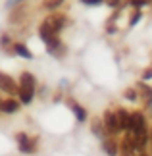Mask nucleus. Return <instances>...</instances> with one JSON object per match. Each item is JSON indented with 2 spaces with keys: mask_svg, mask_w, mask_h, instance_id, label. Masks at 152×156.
Here are the masks:
<instances>
[{
  "mask_svg": "<svg viewBox=\"0 0 152 156\" xmlns=\"http://www.w3.org/2000/svg\"><path fill=\"white\" fill-rule=\"evenodd\" d=\"M35 87H37L35 75L29 73V71H23V73L19 75V85H17V94H19V100L23 104H31L33 102Z\"/></svg>",
  "mask_w": 152,
  "mask_h": 156,
  "instance_id": "nucleus-1",
  "label": "nucleus"
},
{
  "mask_svg": "<svg viewBox=\"0 0 152 156\" xmlns=\"http://www.w3.org/2000/svg\"><path fill=\"white\" fill-rule=\"evenodd\" d=\"M102 123H104L106 135H118V133H121L119 123H118V118H115V110H104Z\"/></svg>",
  "mask_w": 152,
  "mask_h": 156,
  "instance_id": "nucleus-2",
  "label": "nucleus"
},
{
  "mask_svg": "<svg viewBox=\"0 0 152 156\" xmlns=\"http://www.w3.org/2000/svg\"><path fill=\"white\" fill-rule=\"evenodd\" d=\"M16 143H17V148H19L23 154H31V152H35V148H37V141H35L33 137H29L27 133H17Z\"/></svg>",
  "mask_w": 152,
  "mask_h": 156,
  "instance_id": "nucleus-3",
  "label": "nucleus"
},
{
  "mask_svg": "<svg viewBox=\"0 0 152 156\" xmlns=\"http://www.w3.org/2000/svg\"><path fill=\"white\" fill-rule=\"evenodd\" d=\"M102 151L108 156H118L119 154V141L114 139V135H104L102 137Z\"/></svg>",
  "mask_w": 152,
  "mask_h": 156,
  "instance_id": "nucleus-4",
  "label": "nucleus"
},
{
  "mask_svg": "<svg viewBox=\"0 0 152 156\" xmlns=\"http://www.w3.org/2000/svg\"><path fill=\"white\" fill-rule=\"evenodd\" d=\"M65 20H68V17L62 16V14H52V16H48L46 20H44V23L52 29L54 33H60L65 27Z\"/></svg>",
  "mask_w": 152,
  "mask_h": 156,
  "instance_id": "nucleus-5",
  "label": "nucleus"
},
{
  "mask_svg": "<svg viewBox=\"0 0 152 156\" xmlns=\"http://www.w3.org/2000/svg\"><path fill=\"white\" fill-rule=\"evenodd\" d=\"M0 89H2L4 93H8V94H16L17 93L16 81L12 79L8 73H2V71H0Z\"/></svg>",
  "mask_w": 152,
  "mask_h": 156,
  "instance_id": "nucleus-6",
  "label": "nucleus"
},
{
  "mask_svg": "<svg viewBox=\"0 0 152 156\" xmlns=\"http://www.w3.org/2000/svg\"><path fill=\"white\" fill-rule=\"evenodd\" d=\"M129 110H125V108H118L115 110V118H118V123H119V129L121 133H125L127 129H129Z\"/></svg>",
  "mask_w": 152,
  "mask_h": 156,
  "instance_id": "nucleus-7",
  "label": "nucleus"
},
{
  "mask_svg": "<svg viewBox=\"0 0 152 156\" xmlns=\"http://www.w3.org/2000/svg\"><path fill=\"white\" fill-rule=\"evenodd\" d=\"M137 91H139V97L144 98V102L148 106H152V87L148 85L147 81H139L137 83Z\"/></svg>",
  "mask_w": 152,
  "mask_h": 156,
  "instance_id": "nucleus-8",
  "label": "nucleus"
},
{
  "mask_svg": "<svg viewBox=\"0 0 152 156\" xmlns=\"http://www.w3.org/2000/svg\"><path fill=\"white\" fill-rule=\"evenodd\" d=\"M17 110H19V102L14 98H6L0 104V112H4V114H16Z\"/></svg>",
  "mask_w": 152,
  "mask_h": 156,
  "instance_id": "nucleus-9",
  "label": "nucleus"
},
{
  "mask_svg": "<svg viewBox=\"0 0 152 156\" xmlns=\"http://www.w3.org/2000/svg\"><path fill=\"white\" fill-rule=\"evenodd\" d=\"M68 104H69V108H71V110H73V114H75V118L79 119V122H85V119H87L89 118V114H87V110H85V108L81 106V104H77L75 102V100H68Z\"/></svg>",
  "mask_w": 152,
  "mask_h": 156,
  "instance_id": "nucleus-10",
  "label": "nucleus"
},
{
  "mask_svg": "<svg viewBox=\"0 0 152 156\" xmlns=\"http://www.w3.org/2000/svg\"><path fill=\"white\" fill-rule=\"evenodd\" d=\"M90 129H93V133L96 135V137H104L106 135V131H104V123H102V119H93L90 122Z\"/></svg>",
  "mask_w": 152,
  "mask_h": 156,
  "instance_id": "nucleus-11",
  "label": "nucleus"
},
{
  "mask_svg": "<svg viewBox=\"0 0 152 156\" xmlns=\"http://www.w3.org/2000/svg\"><path fill=\"white\" fill-rule=\"evenodd\" d=\"M14 50H16L17 56H21V58H27V60L33 58V52L29 50L25 44H19V43H17V44H14Z\"/></svg>",
  "mask_w": 152,
  "mask_h": 156,
  "instance_id": "nucleus-12",
  "label": "nucleus"
},
{
  "mask_svg": "<svg viewBox=\"0 0 152 156\" xmlns=\"http://www.w3.org/2000/svg\"><path fill=\"white\" fill-rule=\"evenodd\" d=\"M123 97L127 100H131V102H135V100H139L141 97H139V91H137V87H127L125 91H123Z\"/></svg>",
  "mask_w": 152,
  "mask_h": 156,
  "instance_id": "nucleus-13",
  "label": "nucleus"
},
{
  "mask_svg": "<svg viewBox=\"0 0 152 156\" xmlns=\"http://www.w3.org/2000/svg\"><path fill=\"white\" fill-rule=\"evenodd\" d=\"M64 4V0H42V8L44 10H56Z\"/></svg>",
  "mask_w": 152,
  "mask_h": 156,
  "instance_id": "nucleus-14",
  "label": "nucleus"
},
{
  "mask_svg": "<svg viewBox=\"0 0 152 156\" xmlns=\"http://www.w3.org/2000/svg\"><path fill=\"white\" fill-rule=\"evenodd\" d=\"M141 17H143V12H141V10H135V12L131 14V17H129V25H131V27L137 25V23L141 21Z\"/></svg>",
  "mask_w": 152,
  "mask_h": 156,
  "instance_id": "nucleus-15",
  "label": "nucleus"
},
{
  "mask_svg": "<svg viewBox=\"0 0 152 156\" xmlns=\"http://www.w3.org/2000/svg\"><path fill=\"white\" fill-rule=\"evenodd\" d=\"M147 4H148V0H129V6H131L133 10H141Z\"/></svg>",
  "mask_w": 152,
  "mask_h": 156,
  "instance_id": "nucleus-16",
  "label": "nucleus"
},
{
  "mask_svg": "<svg viewBox=\"0 0 152 156\" xmlns=\"http://www.w3.org/2000/svg\"><path fill=\"white\" fill-rule=\"evenodd\" d=\"M152 79V68H147L143 71V81H150Z\"/></svg>",
  "mask_w": 152,
  "mask_h": 156,
  "instance_id": "nucleus-17",
  "label": "nucleus"
},
{
  "mask_svg": "<svg viewBox=\"0 0 152 156\" xmlns=\"http://www.w3.org/2000/svg\"><path fill=\"white\" fill-rule=\"evenodd\" d=\"M81 2H83L85 6H98L100 2H104V0H81Z\"/></svg>",
  "mask_w": 152,
  "mask_h": 156,
  "instance_id": "nucleus-18",
  "label": "nucleus"
},
{
  "mask_svg": "<svg viewBox=\"0 0 152 156\" xmlns=\"http://www.w3.org/2000/svg\"><path fill=\"white\" fill-rule=\"evenodd\" d=\"M106 4L110 6V8H119V4H121V0H106Z\"/></svg>",
  "mask_w": 152,
  "mask_h": 156,
  "instance_id": "nucleus-19",
  "label": "nucleus"
},
{
  "mask_svg": "<svg viewBox=\"0 0 152 156\" xmlns=\"http://www.w3.org/2000/svg\"><path fill=\"white\" fill-rule=\"evenodd\" d=\"M17 2H23V0H8V2H6V6H8V8H14Z\"/></svg>",
  "mask_w": 152,
  "mask_h": 156,
  "instance_id": "nucleus-20",
  "label": "nucleus"
},
{
  "mask_svg": "<svg viewBox=\"0 0 152 156\" xmlns=\"http://www.w3.org/2000/svg\"><path fill=\"white\" fill-rule=\"evenodd\" d=\"M137 156H148V154H147V152L143 151V152H137Z\"/></svg>",
  "mask_w": 152,
  "mask_h": 156,
  "instance_id": "nucleus-21",
  "label": "nucleus"
},
{
  "mask_svg": "<svg viewBox=\"0 0 152 156\" xmlns=\"http://www.w3.org/2000/svg\"><path fill=\"white\" fill-rule=\"evenodd\" d=\"M150 143H152V127H150Z\"/></svg>",
  "mask_w": 152,
  "mask_h": 156,
  "instance_id": "nucleus-22",
  "label": "nucleus"
},
{
  "mask_svg": "<svg viewBox=\"0 0 152 156\" xmlns=\"http://www.w3.org/2000/svg\"><path fill=\"white\" fill-rule=\"evenodd\" d=\"M0 104H2V100H0Z\"/></svg>",
  "mask_w": 152,
  "mask_h": 156,
  "instance_id": "nucleus-23",
  "label": "nucleus"
}]
</instances>
